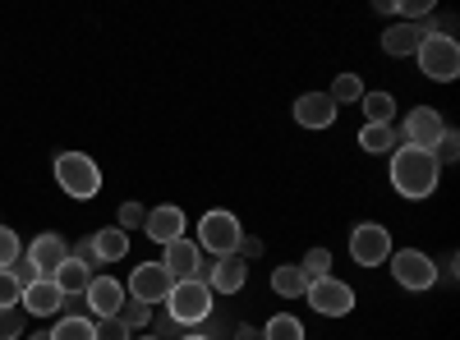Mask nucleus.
Segmentation results:
<instances>
[{
	"label": "nucleus",
	"mask_w": 460,
	"mask_h": 340,
	"mask_svg": "<svg viewBox=\"0 0 460 340\" xmlns=\"http://www.w3.org/2000/svg\"><path fill=\"white\" fill-rule=\"evenodd\" d=\"M438 179H442V166L424 147H396L392 153V184L401 198H433Z\"/></svg>",
	"instance_id": "f257e3e1"
},
{
	"label": "nucleus",
	"mask_w": 460,
	"mask_h": 340,
	"mask_svg": "<svg viewBox=\"0 0 460 340\" xmlns=\"http://www.w3.org/2000/svg\"><path fill=\"white\" fill-rule=\"evenodd\" d=\"M56 184L65 188L69 198H97L102 194V170L88 153H60L56 157Z\"/></svg>",
	"instance_id": "f03ea898"
},
{
	"label": "nucleus",
	"mask_w": 460,
	"mask_h": 340,
	"mask_svg": "<svg viewBox=\"0 0 460 340\" xmlns=\"http://www.w3.org/2000/svg\"><path fill=\"white\" fill-rule=\"evenodd\" d=\"M414 60H419V69H424L433 83H451L456 74H460V42H456V37H438V32H429L424 42H419Z\"/></svg>",
	"instance_id": "7ed1b4c3"
},
{
	"label": "nucleus",
	"mask_w": 460,
	"mask_h": 340,
	"mask_svg": "<svg viewBox=\"0 0 460 340\" xmlns=\"http://www.w3.org/2000/svg\"><path fill=\"white\" fill-rule=\"evenodd\" d=\"M240 240H244V231H240V221H235V212H208L203 221H199V248L203 253H212V257H230V253H240Z\"/></svg>",
	"instance_id": "20e7f679"
},
{
	"label": "nucleus",
	"mask_w": 460,
	"mask_h": 340,
	"mask_svg": "<svg viewBox=\"0 0 460 340\" xmlns=\"http://www.w3.org/2000/svg\"><path fill=\"white\" fill-rule=\"evenodd\" d=\"M166 313L180 322V327H199L203 318H212V290L203 281H180L171 294H166Z\"/></svg>",
	"instance_id": "39448f33"
},
{
	"label": "nucleus",
	"mask_w": 460,
	"mask_h": 340,
	"mask_svg": "<svg viewBox=\"0 0 460 340\" xmlns=\"http://www.w3.org/2000/svg\"><path fill=\"white\" fill-rule=\"evenodd\" d=\"M392 262V276H396V285L401 290H433L438 285V262L429 257V253H419V248H401L396 257H387Z\"/></svg>",
	"instance_id": "423d86ee"
},
{
	"label": "nucleus",
	"mask_w": 460,
	"mask_h": 340,
	"mask_svg": "<svg viewBox=\"0 0 460 340\" xmlns=\"http://www.w3.org/2000/svg\"><path fill=\"white\" fill-rule=\"evenodd\" d=\"M171 290H175V281H171V272L162 267V262H138L134 276H129V285H125V294H129V299H143L147 309L166 304Z\"/></svg>",
	"instance_id": "0eeeda50"
},
{
	"label": "nucleus",
	"mask_w": 460,
	"mask_h": 340,
	"mask_svg": "<svg viewBox=\"0 0 460 340\" xmlns=\"http://www.w3.org/2000/svg\"><path fill=\"white\" fill-rule=\"evenodd\" d=\"M396 134H401L405 147H424V153H433L438 138L447 134V120H442V110H433V106H414Z\"/></svg>",
	"instance_id": "6e6552de"
},
{
	"label": "nucleus",
	"mask_w": 460,
	"mask_h": 340,
	"mask_svg": "<svg viewBox=\"0 0 460 340\" xmlns=\"http://www.w3.org/2000/svg\"><path fill=\"white\" fill-rule=\"evenodd\" d=\"M304 299H309L314 313H323V318H345V313H355V290L345 285V281H336V276L314 281L309 290H304Z\"/></svg>",
	"instance_id": "1a4fd4ad"
},
{
	"label": "nucleus",
	"mask_w": 460,
	"mask_h": 340,
	"mask_svg": "<svg viewBox=\"0 0 460 340\" xmlns=\"http://www.w3.org/2000/svg\"><path fill=\"white\" fill-rule=\"evenodd\" d=\"M350 257L359 262V267H377V262H387L392 257V235H387V225H355L350 231Z\"/></svg>",
	"instance_id": "9d476101"
},
{
	"label": "nucleus",
	"mask_w": 460,
	"mask_h": 340,
	"mask_svg": "<svg viewBox=\"0 0 460 340\" xmlns=\"http://www.w3.org/2000/svg\"><path fill=\"white\" fill-rule=\"evenodd\" d=\"M84 304L97 313V322L102 318H115V313H120V304H125V285L111 281V276H93L88 290H84Z\"/></svg>",
	"instance_id": "9b49d317"
},
{
	"label": "nucleus",
	"mask_w": 460,
	"mask_h": 340,
	"mask_svg": "<svg viewBox=\"0 0 460 340\" xmlns=\"http://www.w3.org/2000/svg\"><path fill=\"white\" fill-rule=\"evenodd\" d=\"M19 304H23L32 318H51V313H60V309H65V290H60L51 276H42L37 285H28V290L19 294Z\"/></svg>",
	"instance_id": "f8f14e48"
},
{
	"label": "nucleus",
	"mask_w": 460,
	"mask_h": 340,
	"mask_svg": "<svg viewBox=\"0 0 460 340\" xmlns=\"http://www.w3.org/2000/svg\"><path fill=\"white\" fill-rule=\"evenodd\" d=\"M244 281H249V262H244L240 253H230V257H217V262H212L208 290H212V294H240Z\"/></svg>",
	"instance_id": "ddd939ff"
},
{
	"label": "nucleus",
	"mask_w": 460,
	"mask_h": 340,
	"mask_svg": "<svg viewBox=\"0 0 460 340\" xmlns=\"http://www.w3.org/2000/svg\"><path fill=\"white\" fill-rule=\"evenodd\" d=\"M143 231H147V240H157V244H175V240H184V212L175 203L152 207L147 221H143Z\"/></svg>",
	"instance_id": "4468645a"
},
{
	"label": "nucleus",
	"mask_w": 460,
	"mask_h": 340,
	"mask_svg": "<svg viewBox=\"0 0 460 340\" xmlns=\"http://www.w3.org/2000/svg\"><path fill=\"white\" fill-rule=\"evenodd\" d=\"M295 120H299L304 129H332V125H336V106H332L327 92H304V97L295 101Z\"/></svg>",
	"instance_id": "2eb2a0df"
},
{
	"label": "nucleus",
	"mask_w": 460,
	"mask_h": 340,
	"mask_svg": "<svg viewBox=\"0 0 460 340\" xmlns=\"http://www.w3.org/2000/svg\"><path fill=\"white\" fill-rule=\"evenodd\" d=\"M199 257H203V248H199L194 240H175V244H166L162 267H166V272H171V281L180 285V281H194V272H199Z\"/></svg>",
	"instance_id": "dca6fc26"
},
{
	"label": "nucleus",
	"mask_w": 460,
	"mask_h": 340,
	"mask_svg": "<svg viewBox=\"0 0 460 340\" xmlns=\"http://www.w3.org/2000/svg\"><path fill=\"white\" fill-rule=\"evenodd\" d=\"M424 37H429V28H424V23H396V28L382 32V51L396 56V60H401V56H414Z\"/></svg>",
	"instance_id": "f3484780"
},
{
	"label": "nucleus",
	"mask_w": 460,
	"mask_h": 340,
	"mask_svg": "<svg viewBox=\"0 0 460 340\" xmlns=\"http://www.w3.org/2000/svg\"><path fill=\"white\" fill-rule=\"evenodd\" d=\"M28 257L37 262V272H42V276H56V267L69 257V248H65V240H60V235H51V231H47V235H37V240H32Z\"/></svg>",
	"instance_id": "a211bd4d"
},
{
	"label": "nucleus",
	"mask_w": 460,
	"mask_h": 340,
	"mask_svg": "<svg viewBox=\"0 0 460 340\" xmlns=\"http://www.w3.org/2000/svg\"><path fill=\"white\" fill-rule=\"evenodd\" d=\"M93 253H97V262H120V257L129 253V235L120 231V225L97 231V235H93Z\"/></svg>",
	"instance_id": "6ab92c4d"
},
{
	"label": "nucleus",
	"mask_w": 460,
	"mask_h": 340,
	"mask_svg": "<svg viewBox=\"0 0 460 340\" xmlns=\"http://www.w3.org/2000/svg\"><path fill=\"white\" fill-rule=\"evenodd\" d=\"M396 143H401L396 125H364V129H359V147H364V153H373V157L396 153Z\"/></svg>",
	"instance_id": "aec40b11"
},
{
	"label": "nucleus",
	"mask_w": 460,
	"mask_h": 340,
	"mask_svg": "<svg viewBox=\"0 0 460 340\" xmlns=\"http://www.w3.org/2000/svg\"><path fill=\"white\" fill-rule=\"evenodd\" d=\"M65 294H84L88 290V281H93V272L84 267V262H74V257H65L60 267H56V276H51Z\"/></svg>",
	"instance_id": "412c9836"
},
{
	"label": "nucleus",
	"mask_w": 460,
	"mask_h": 340,
	"mask_svg": "<svg viewBox=\"0 0 460 340\" xmlns=\"http://www.w3.org/2000/svg\"><path fill=\"white\" fill-rule=\"evenodd\" d=\"M115 322H120L129 336H138V331L152 327V309L143 304V299H129V294H125V304H120V313H115Z\"/></svg>",
	"instance_id": "4be33fe9"
},
{
	"label": "nucleus",
	"mask_w": 460,
	"mask_h": 340,
	"mask_svg": "<svg viewBox=\"0 0 460 340\" xmlns=\"http://www.w3.org/2000/svg\"><path fill=\"white\" fill-rule=\"evenodd\" d=\"M359 106H364L368 125H392V116H396L392 92H364V97H359Z\"/></svg>",
	"instance_id": "5701e85b"
},
{
	"label": "nucleus",
	"mask_w": 460,
	"mask_h": 340,
	"mask_svg": "<svg viewBox=\"0 0 460 340\" xmlns=\"http://www.w3.org/2000/svg\"><path fill=\"white\" fill-rule=\"evenodd\" d=\"M299 276L304 281H323V276H332V253L327 248H309V253H304V262H299Z\"/></svg>",
	"instance_id": "b1692460"
},
{
	"label": "nucleus",
	"mask_w": 460,
	"mask_h": 340,
	"mask_svg": "<svg viewBox=\"0 0 460 340\" xmlns=\"http://www.w3.org/2000/svg\"><path fill=\"white\" fill-rule=\"evenodd\" d=\"M272 290H277V294H286V299H304L309 281L299 276V267H277V272H272Z\"/></svg>",
	"instance_id": "393cba45"
},
{
	"label": "nucleus",
	"mask_w": 460,
	"mask_h": 340,
	"mask_svg": "<svg viewBox=\"0 0 460 340\" xmlns=\"http://www.w3.org/2000/svg\"><path fill=\"white\" fill-rule=\"evenodd\" d=\"M332 106H345V101H359L364 97V79L359 74H336V83H332Z\"/></svg>",
	"instance_id": "a878e982"
},
{
	"label": "nucleus",
	"mask_w": 460,
	"mask_h": 340,
	"mask_svg": "<svg viewBox=\"0 0 460 340\" xmlns=\"http://www.w3.org/2000/svg\"><path fill=\"white\" fill-rule=\"evenodd\" d=\"M93 336H97V331H93L88 318H65V322L51 327V340H93Z\"/></svg>",
	"instance_id": "bb28decb"
},
{
	"label": "nucleus",
	"mask_w": 460,
	"mask_h": 340,
	"mask_svg": "<svg viewBox=\"0 0 460 340\" xmlns=\"http://www.w3.org/2000/svg\"><path fill=\"white\" fill-rule=\"evenodd\" d=\"M262 340H304V327H299V318L281 313V318H272V322H267Z\"/></svg>",
	"instance_id": "cd10ccee"
},
{
	"label": "nucleus",
	"mask_w": 460,
	"mask_h": 340,
	"mask_svg": "<svg viewBox=\"0 0 460 340\" xmlns=\"http://www.w3.org/2000/svg\"><path fill=\"white\" fill-rule=\"evenodd\" d=\"M10 276L19 281V290H28V285H37V281H42V272H37V262H32L28 253H19V257L10 262Z\"/></svg>",
	"instance_id": "c85d7f7f"
},
{
	"label": "nucleus",
	"mask_w": 460,
	"mask_h": 340,
	"mask_svg": "<svg viewBox=\"0 0 460 340\" xmlns=\"http://www.w3.org/2000/svg\"><path fill=\"white\" fill-rule=\"evenodd\" d=\"M460 157V134L456 129H447L442 138H438V147H433V161L438 166H447V161H456Z\"/></svg>",
	"instance_id": "c756f323"
},
{
	"label": "nucleus",
	"mask_w": 460,
	"mask_h": 340,
	"mask_svg": "<svg viewBox=\"0 0 460 340\" xmlns=\"http://www.w3.org/2000/svg\"><path fill=\"white\" fill-rule=\"evenodd\" d=\"M23 248H19V235L10 231V225H0V272H10V262L19 257Z\"/></svg>",
	"instance_id": "7c9ffc66"
},
{
	"label": "nucleus",
	"mask_w": 460,
	"mask_h": 340,
	"mask_svg": "<svg viewBox=\"0 0 460 340\" xmlns=\"http://www.w3.org/2000/svg\"><path fill=\"white\" fill-rule=\"evenodd\" d=\"M115 221H120V231L129 235V231H138V225L147 221V207H138V203H120V212H115Z\"/></svg>",
	"instance_id": "2f4dec72"
},
{
	"label": "nucleus",
	"mask_w": 460,
	"mask_h": 340,
	"mask_svg": "<svg viewBox=\"0 0 460 340\" xmlns=\"http://www.w3.org/2000/svg\"><path fill=\"white\" fill-rule=\"evenodd\" d=\"M23 331V313L19 309H0V340H19Z\"/></svg>",
	"instance_id": "473e14b6"
},
{
	"label": "nucleus",
	"mask_w": 460,
	"mask_h": 340,
	"mask_svg": "<svg viewBox=\"0 0 460 340\" xmlns=\"http://www.w3.org/2000/svg\"><path fill=\"white\" fill-rule=\"evenodd\" d=\"M93 331H97L93 340H134V336H129L120 322H115V318H102V322H93Z\"/></svg>",
	"instance_id": "72a5a7b5"
},
{
	"label": "nucleus",
	"mask_w": 460,
	"mask_h": 340,
	"mask_svg": "<svg viewBox=\"0 0 460 340\" xmlns=\"http://www.w3.org/2000/svg\"><path fill=\"white\" fill-rule=\"evenodd\" d=\"M19 281L10 276V272H0V309H19Z\"/></svg>",
	"instance_id": "f704fd0d"
},
{
	"label": "nucleus",
	"mask_w": 460,
	"mask_h": 340,
	"mask_svg": "<svg viewBox=\"0 0 460 340\" xmlns=\"http://www.w3.org/2000/svg\"><path fill=\"white\" fill-rule=\"evenodd\" d=\"M69 257H74V262H84V267L93 272V267H97V253H93V235L74 244V248H69Z\"/></svg>",
	"instance_id": "c9c22d12"
},
{
	"label": "nucleus",
	"mask_w": 460,
	"mask_h": 340,
	"mask_svg": "<svg viewBox=\"0 0 460 340\" xmlns=\"http://www.w3.org/2000/svg\"><path fill=\"white\" fill-rule=\"evenodd\" d=\"M396 10H401L405 19H424V14L433 10V0H396Z\"/></svg>",
	"instance_id": "e433bc0d"
},
{
	"label": "nucleus",
	"mask_w": 460,
	"mask_h": 340,
	"mask_svg": "<svg viewBox=\"0 0 460 340\" xmlns=\"http://www.w3.org/2000/svg\"><path fill=\"white\" fill-rule=\"evenodd\" d=\"M152 327H157V331H162L157 340H166V336H175V331H180V322H175L171 313H162V318H152Z\"/></svg>",
	"instance_id": "4c0bfd02"
},
{
	"label": "nucleus",
	"mask_w": 460,
	"mask_h": 340,
	"mask_svg": "<svg viewBox=\"0 0 460 340\" xmlns=\"http://www.w3.org/2000/svg\"><path fill=\"white\" fill-rule=\"evenodd\" d=\"M258 253H262V240H240V257L244 262H253Z\"/></svg>",
	"instance_id": "58836bf2"
},
{
	"label": "nucleus",
	"mask_w": 460,
	"mask_h": 340,
	"mask_svg": "<svg viewBox=\"0 0 460 340\" xmlns=\"http://www.w3.org/2000/svg\"><path fill=\"white\" fill-rule=\"evenodd\" d=\"M235 340H253V327H240V331H235Z\"/></svg>",
	"instance_id": "ea45409f"
},
{
	"label": "nucleus",
	"mask_w": 460,
	"mask_h": 340,
	"mask_svg": "<svg viewBox=\"0 0 460 340\" xmlns=\"http://www.w3.org/2000/svg\"><path fill=\"white\" fill-rule=\"evenodd\" d=\"M28 340H51V331H32Z\"/></svg>",
	"instance_id": "a19ab883"
},
{
	"label": "nucleus",
	"mask_w": 460,
	"mask_h": 340,
	"mask_svg": "<svg viewBox=\"0 0 460 340\" xmlns=\"http://www.w3.org/2000/svg\"><path fill=\"white\" fill-rule=\"evenodd\" d=\"M180 340H212V336H199V331H189V336H180Z\"/></svg>",
	"instance_id": "79ce46f5"
},
{
	"label": "nucleus",
	"mask_w": 460,
	"mask_h": 340,
	"mask_svg": "<svg viewBox=\"0 0 460 340\" xmlns=\"http://www.w3.org/2000/svg\"><path fill=\"white\" fill-rule=\"evenodd\" d=\"M134 340H157V336H134Z\"/></svg>",
	"instance_id": "37998d69"
}]
</instances>
